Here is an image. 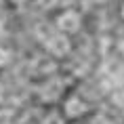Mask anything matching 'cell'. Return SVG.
<instances>
[{
	"mask_svg": "<svg viewBox=\"0 0 124 124\" xmlns=\"http://www.w3.org/2000/svg\"><path fill=\"white\" fill-rule=\"evenodd\" d=\"M53 34H55V30H53L51 25H44V23H40V25L36 27V36H38V38L42 40V42H46V40L51 38Z\"/></svg>",
	"mask_w": 124,
	"mask_h": 124,
	"instance_id": "cell-4",
	"label": "cell"
},
{
	"mask_svg": "<svg viewBox=\"0 0 124 124\" xmlns=\"http://www.w3.org/2000/svg\"><path fill=\"white\" fill-rule=\"evenodd\" d=\"M11 2H13V4H23L25 0H11Z\"/></svg>",
	"mask_w": 124,
	"mask_h": 124,
	"instance_id": "cell-12",
	"label": "cell"
},
{
	"mask_svg": "<svg viewBox=\"0 0 124 124\" xmlns=\"http://www.w3.org/2000/svg\"><path fill=\"white\" fill-rule=\"evenodd\" d=\"M36 67H38L40 74H51L53 70H55V63L48 61V59H38V61H36Z\"/></svg>",
	"mask_w": 124,
	"mask_h": 124,
	"instance_id": "cell-5",
	"label": "cell"
},
{
	"mask_svg": "<svg viewBox=\"0 0 124 124\" xmlns=\"http://www.w3.org/2000/svg\"><path fill=\"white\" fill-rule=\"evenodd\" d=\"M120 13H122V17H124V2H122V8H120Z\"/></svg>",
	"mask_w": 124,
	"mask_h": 124,
	"instance_id": "cell-13",
	"label": "cell"
},
{
	"mask_svg": "<svg viewBox=\"0 0 124 124\" xmlns=\"http://www.w3.org/2000/svg\"><path fill=\"white\" fill-rule=\"evenodd\" d=\"M88 124H109V120L103 116V114H97V116H93L88 120Z\"/></svg>",
	"mask_w": 124,
	"mask_h": 124,
	"instance_id": "cell-8",
	"label": "cell"
},
{
	"mask_svg": "<svg viewBox=\"0 0 124 124\" xmlns=\"http://www.w3.org/2000/svg\"><path fill=\"white\" fill-rule=\"evenodd\" d=\"M0 99H2V86H0Z\"/></svg>",
	"mask_w": 124,
	"mask_h": 124,
	"instance_id": "cell-14",
	"label": "cell"
},
{
	"mask_svg": "<svg viewBox=\"0 0 124 124\" xmlns=\"http://www.w3.org/2000/svg\"><path fill=\"white\" fill-rule=\"evenodd\" d=\"M4 32H7V27H4V21L0 19V38H2V36H4Z\"/></svg>",
	"mask_w": 124,
	"mask_h": 124,
	"instance_id": "cell-10",
	"label": "cell"
},
{
	"mask_svg": "<svg viewBox=\"0 0 124 124\" xmlns=\"http://www.w3.org/2000/svg\"><path fill=\"white\" fill-rule=\"evenodd\" d=\"M57 2H59V0H38V7L40 8H53Z\"/></svg>",
	"mask_w": 124,
	"mask_h": 124,
	"instance_id": "cell-9",
	"label": "cell"
},
{
	"mask_svg": "<svg viewBox=\"0 0 124 124\" xmlns=\"http://www.w3.org/2000/svg\"><path fill=\"white\" fill-rule=\"evenodd\" d=\"M88 109V105L82 97L78 95H70V97L63 101V116L65 118H82Z\"/></svg>",
	"mask_w": 124,
	"mask_h": 124,
	"instance_id": "cell-3",
	"label": "cell"
},
{
	"mask_svg": "<svg viewBox=\"0 0 124 124\" xmlns=\"http://www.w3.org/2000/svg\"><path fill=\"white\" fill-rule=\"evenodd\" d=\"M55 25H57L59 32H63V34H74V32H78L80 25H82V17H80L78 11H74V8H65L63 13L57 15Z\"/></svg>",
	"mask_w": 124,
	"mask_h": 124,
	"instance_id": "cell-2",
	"label": "cell"
},
{
	"mask_svg": "<svg viewBox=\"0 0 124 124\" xmlns=\"http://www.w3.org/2000/svg\"><path fill=\"white\" fill-rule=\"evenodd\" d=\"M44 124H63V116H61L59 111H51V114L44 118Z\"/></svg>",
	"mask_w": 124,
	"mask_h": 124,
	"instance_id": "cell-6",
	"label": "cell"
},
{
	"mask_svg": "<svg viewBox=\"0 0 124 124\" xmlns=\"http://www.w3.org/2000/svg\"><path fill=\"white\" fill-rule=\"evenodd\" d=\"M118 51H120V53H122V55H124V36H122V40L118 42Z\"/></svg>",
	"mask_w": 124,
	"mask_h": 124,
	"instance_id": "cell-11",
	"label": "cell"
},
{
	"mask_svg": "<svg viewBox=\"0 0 124 124\" xmlns=\"http://www.w3.org/2000/svg\"><path fill=\"white\" fill-rule=\"evenodd\" d=\"M44 44H46L48 55L55 57V59H63V57H67V55L72 53V42H70V38L63 36L61 32H55Z\"/></svg>",
	"mask_w": 124,
	"mask_h": 124,
	"instance_id": "cell-1",
	"label": "cell"
},
{
	"mask_svg": "<svg viewBox=\"0 0 124 124\" xmlns=\"http://www.w3.org/2000/svg\"><path fill=\"white\" fill-rule=\"evenodd\" d=\"M8 59H11V55H8V51L4 48V46H0V67H4L8 63Z\"/></svg>",
	"mask_w": 124,
	"mask_h": 124,
	"instance_id": "cell-7",
	"label": "cell"
}]
</instances>
